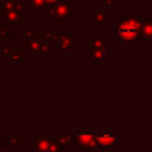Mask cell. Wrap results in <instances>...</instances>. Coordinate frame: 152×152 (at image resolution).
<instances>
[{
  "label": "cell",
  "mask_w": 152,
  "mask_h": 152,
  "mask_svg": "<svg viewBox=\"0 0 152 152\" xmlns=\"http://www.w3.org/2000/svg\"><path fill=\"white\" fill-rule=\"evenodd\" d=\"M74 133V139H75V145L77 147L86 148L87 152H99L100 148L97 146V142L95 140V134L89 132H72Z\"/></svg>",
  "instance_id": "obj_5"
},
{
  "label": "cell",
  "mask_w": 152,
  "mask_h": 152,
  "mask_svg": "<svg viewBox=\"0 0 152 152\" xmlns=\"http://www.w3.org/2000/svg\"><path fill=\"white\" fill-rule=\"evenodd\" d=\"M48 152H66V150L55 138H51L50 139V142H49Z\"/></svg>",
  "instance_id": "obj_19"
},
{
  "label": "cell",
  "mask_w": 152,
  "mask_h": 152,
  "mask_svg": "<svg viewBox=\"0 0 152 152\" xmlns=\"http://www.w3.org/2000/svg\"><path fill=\"white\" fill-rule=\"evenodd\" d=\"M103 5L106 8H119L120 0H103Z\"/></svg>",
  "instance_id": "obj_21"
},
{
  "label": "cell",
  "mask_w": 152,
  "mask_h": 152,
  "mask_svg": "<svg viewBox=\"0 0 152 152\" xmlns=\"http://www.w3.org/2000/svg\"><path fill=\"white\" fill-rule=\"evenodd\" d=\"M0 144H1V140H0Z\"/></svg>",
  "instance_id": "obj_25"
},
{
  "label": "cell",
  "mask_w": 152,
  "mask_h": 152,
  "mask_svg": "<svg viewBox=\"0 0 152 152\" xmlns=\"http://www.w3.org/2000/svg\"><path fill=\"white\" fill-rule=\"evenodd\" d=\"M77 10L71 6V0H58L56 4L48 5L43 11L44 19H53L58 25H63L66 20L76 13Z\"/></svg>",
  "instance_id": "obj_2"
},
{
  "label": "cell",
  "mask_w": 152,
  "mask_h": 152,
  "mask_svg": "<svg viewBox=\"0 0 152 152\" xmlns=\"http://www.w3.org/2000/svg\"><path fill=\"white\" fill-rule=\"evenodd\" d=\"M28 8L33 11V13H43L45 7L48 6L44 0H27Z\"/></svg>",
  "instance_id": "obj_18"
},
{
  "label": "cell",
  "mask_w": 152,
  "mask_h": 152,
  "mask_svg": "<svg viewBox=\"0 0 152 152\" xmlns=\"http://www.w3.org/2000/svg\"><path fill=\"white\" fill-rule=\"evenodd\" d=\"M50 139L51 137L49 132H39L33 142V151L34 152H48Z\"/></svg>",
  "instance_id": "obj_12"
},
{
  "label": "cell",
  "mask_w": 152,
  "mask_h": 152,
  "mask_svg": "<svg viewBox=\"0 0 152 152\" xmlns=\"http://www.w3.org/2000/svg\"><path fill=\"white\" fill-rule=\"evenodd\" d=\"M53 138L65 148H71V146L75 144V139H74V133L70 132V133H59V132H56Z\"/></svg>",
  "instance_id": "obj_13"
},
{
  "label": "cell",
  "mask_w": 152,
  "mask_h": 152,
  "mask_svg": "<svg viewBox=\"0 0 152 152\" xmlns=\"http://www.w3.org/2000/svg\"><path fill=\"white\" fill-rule=\"evenodd\" d=\"M11 40H12V30L0 24V48L7 45V43Z\"/></svg>",
  "instance_id": "obj_17"
},
{
  "label": "cell",
  "mask_w": 152,
  "mask_h": 152,
  "mask_svg": "<svg viewBox=\"0 0 152 152\" xmlns=\"http://www.w3.org/2000/svg\"><path fill=\"white\" fill-rule=\"evenodd\" d=\"M6 62H17V63H26L28 61V56L25 52L23 46H11L10 45V50L7 56L5 57Z\"/></svg>",
  "instance_id": "obj_10"
},
{
  "label": "cell",
  "mask_w": 152,
  "mask_h": 152,
  "mask_svg": "<svg viewBox=\"0 0 152 152\" xmlns=\"http://www.w3.org/2000/svg\"><path fill=\"white\" fill-rule=\"evenodd\" d=\"M139 39H144V40L152 39V21L150 19L142 18L139 27Z\"/></svg>",
  "instance_id": "obj_14"
},
{
  "label": "cell",
  "mask_w": 152,
  "mask_h": 152,
  "mask_svg": "<svg viewBox=\"0 0 152 152\" xmlns=\"http://www.w3.org/2000/svg\"><path fill=\"white\" fill-rule=\"evenodd\" d=\"M94 134H95V140L100 150L101 148L110 150L120 141V134L118 132H106V133L100 132V133H94Z\"/></svg>",
  "instance_id": "obj_6"
},
{
  "label": "cell",
  "mask_w": 152,
  "mask_h": 152,
  "mask_svg": "<svg viewBox=\"0 0 152 152\" xmlns=\"http://www.w3.org/2000/svg\"><path fill=\"white\" fill-rule=\"evenodd\" d=\"M6 138H7V145H10L11 147H14L17 150L23 148V133L21 132H7Z\"/></svg>",
  "instance_id": "obj_15"
},
{
  "label": "cell",
  "mask_w": 152,
  "mask_h": 152,
  "mask_svg": "<svg viewBox=\"0 0 152 152\" xmlns=\"http://www.w3.org/2000/svg\"><path fill=\"white\" fill-rule=\"evenodd\" d=\"M55 53H56V51H55V48H53V45H52V43H50V42H42V44H40V46H39V49H38V51H37V56L36 57H38V56H55Z\"/></svg>",
  "instance_id": "obj_16"
},
{
  "label": "cell",
  "mask_w": 152,
  "mask_h": 152,
  "mask_svg": "<svg viewBox=\"0 0 152 152\" xmlns=\"http://www.w3.org/2000/svg\"><path fill=\"white\" fill-rule=\"evenodd\" d=\"M53 33L55 38L52 45L55 51H58L61 56L69 57L77 50V37L72 34L71 30H56Z\"/></svg>",
  "instance_id": "obj_3"
},
{
  "label": "cell",
  "mask_w": 152,
  "mask_h": 152,
  "mask_svg": "<svg viewBox=\"0 0 152 152\" xmlns=\"http://www.w3.org/2000/svg\"><path fill=\"white\" fill-rule=\"evenodd\" d=\"M108 13H109V10L106 7H94L91 12L87 14V17L90 19V21L95 26H97V30H102L106 25L109 24Z\"/></svg>",
  "instance_id": "obj_7"
},
{
  "label": "cell",
  "mask_w": 152,
  "mask_h": 152,
  "mask_svg": "<svg viewBox=\"0 0 152 152\" xmlns=\"http://www.w3.org/2000/svg\"><path fill=\"white\" fill-rule=\"evenodd\" d=\"M0 152H18V150L17 148H14V147H11L10 145H7V144H0Z\"/></svg>",
  "instance_id": "obj_22"
},
{
  "label": "cell",
  "mask_w": 152,
  "mask_h": 152,
  "mask_svg": "<svg viewBox=\"0 0 152 152\" xmlns=\"http://www.w3.org/2000/svg\"><path fill=\"white\" fill-rule=\"evenodd\" d=\"M142 17L140 13H126L124 18L119 19L115 26V33L125 45H131L134 40L139 39V27Z\"/></svg>",
  "instance_id": "obj_1"
},
{
  "label": "cell",
  "mask_w": 152,
  "mask_h": 152,
  "mask_svg": "<svg viewBox=\"0 0 152 152\" xmlns=\"http://www.w3.org/2000/svg\"><path fill=\"white\" fill-rule=\"evenodd\" d=\"M0 24L10 30H15L23 24V14L19 11H5L0 13Z\"/></svg>",
  "instance_id": "obj_8"
},
{
  "label": "cell",
  "mask_w": 152,
  "mask_h": 152,
  "mask_svg": "<svg viewBox=\"0 0 152 152\" xmlns=\"http://www.w3.org/2000/svg\"><path fill=\"white\" fill-rule=\"evenodd\" d=\"M87 48L109 50L108 34H88L87 36Z\"/></svg>",
  "instance_id": "obj_9"
},
{
  "label": "cell",
  "mask_w": 152,
  "mask_h": 152,
  "mask_svg": "<svg viewBox=\"0 0 152 152\" xmlns=\"http://www.w3.org/2000/svg\"><path fill=\"white\" fill-rule=\"evenodd\" d=\"M2 5H4V0H0V13L2 11Z\"/></svg>",
  "instance_id": "obj_24"
},
{
  "label": "cell",
  "mask_w": 152,
  "mask_h": 152,
  "mask_svg": "<svg viewBox=\"0 0 152 152\" xmlns=\"http://www.w3.org/2000/svg\"><path fill=\"white\" fill-rule=\"evenodd\" d=\"M42 42H43V39L40 38L38 30L34 28L32 24H28L27 27L24 30L23 37H21V46L24 48V50L28 57L37 56V51H38Z\"/></svg>",
  "instance_id": "obj_4"
},
{
  "label": "cell",
  "mask_w": 152,
  "mask_h": 152,
  "mask_svg": "<svg viewBox=\"0 0 152 152\" xmlns=\"http://www.w3.org/2000/svg\"><path fill=\"white\" fill-rule=\"evenodd\" d=\"M38 33H39L40 38L44 42H50V43L53 42V38H55L53 31H51V30H38Z\"/></svg>",
  "instance_id": "obj_20"
},
{
  "label": "cell",
  "mask_w": 152,
  "mask_h": 152,
  "mask_svg": "<svg viewBox=\"0 0 152 152\" xmlns=\"http://www.w3.org/2000/svg\"><path fill=\"white\" fill-rule=\"evenodd\" d=\"M87 61L89 63H103L109 61V50L87 48Z\"/></svg>",
  "instance_id": "obj_11"
},
{
  "label": "cell",
  "mask_w": 152,
  "mask_h": 152,
  "mask_svg": "<svg viewBox=\"0 0 152 152\" xmlns=\"http://www.w3.org/2000/svg\"><path fill=\"white\" fill-rule=\"evenodd\" d=\"M46 2V5H52V4H56L58 0H44Z\"/></svg>",
  "instance_id": "obj_23"
}]
</instances>
